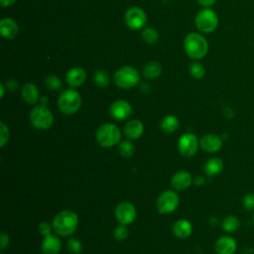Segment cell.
Listing matches in <instances>:
<instances>
[{"mask_svg":"<svg viewBox=\"0 0 254 254\" xmlns=\"http://www.w3.org/2000/svg\"><path fill=\"white\" fill-rule=\"evenodd\" d=\"M40 102H41V105L47 106V104L49 103V98H48V96H42V97H40Z\"/></svg>","mask_w":254,"mask_h":254,"instance_id":"obj_41","label":"cell"},{"mask_svg":"<svg viewBox=\"0 0 254 254\" xmlns=\"http://www.w3.org/2000/svg\"><path fill=\"white\" fill-rule=\"evenodd\" d=\"M95 139L101 147L110 148L120 142L121 131L115 124L104 123L97 129Z\"/></svg>","mask_w":254,"mask_h":254,"instance_id":"obj_4","label":"cell"},{"mask_svg":"<svg viewBox=\"0 0 254 254\" xmlns=\"http://www.w3.org/2000/svg\"><path fill=\"white\" fill-rule=\"evenodd\" d=\"M21 96L28 104H36L40 100L39 89L32 82H27L23 85L21 89Z\"/></svg>","mask_w":254,"mask_h":254,"instance_id":"obj_20","label":"cell"},{"mask_svg":"<svg viewBox=\"0 0 254 254\" xmlns=\"http://www.w3.org/2000/svg\"><path fill=\"white\" fill-rule=\"evenodd\" d=\"M6 87H7V89L8 90H10V91H14V90H16L17 88H18V82H17V80L16 79H14V78H10L7 82H6V85H5Z\"/></svg>","mask_w":254,"mask_h":254,"instance_id":"obj_37","label":"cell"},{"mask_svg":"<svg viewBox=\"0 0 254 254\" xmlns=\"http://www.w3.org/2000/svg\"><path fill=\"white\" fill-rule=\"evenodd\" d=\"M118 150L120 152V154L125 157V158H130L134 152H135V147L134 145L130 142V141H122L120 142L119 144V147H118Z\"/></svg>","mask_w":254,"mask_h":254,"instance_id":"obj_30","label":"cell"},{"mask_svg":"<svg viewBox=\"0 0 254 254\" xmlns=\"http://www.w3.org/2000/svg\"><path fill=\"white\" fill-rule=\"evenodd\" d=\"M189 70H190V75L194 79H201L205 75L204 66L200 63H197V62H194V63L190 64V65L189 67Z\"/></svg>","mask_w":254,"mask_h":254,"instance_id":"obj_28","label":"cell"},{"mask_svg":"<svg viewBox=\"0 0 254 254\" xmlns=\"http://www.w3.org/2000/svg\"><path fill=\"white\" fill-rule=\"evenodd\" d=\"M193 183V179L188 171L177 172L171 180L172 187L177 190H184Z\"/></svg>","mask_w":254,"mask_h":254,"instance_id":"obj_16","label":"cell"},{"mask_svg":"<svg viewBox=\"0 0 254 254\" xmlns=\"http://www.w3.org/2000/svg\"><path fill=\"white\" fill-rule=\"evenodd\" d=\"M128 234H129V230L126 227V225H123V224H119L114 229V232H113L114 238L117 241H124L128 237Z\"/></svg>","mask_w":254,"mask_h":254,"instance_id":"obj_31","label":"cell"},{"mask_svg":"<svg viewBox=\"0 0 254 254\" xmlns=\"http://www.w3.org/2000/svg\"><path fill=\"white\" fill-rule=\"evenodd\" d=\"M45 84L47 88H49L50 90H59L63 86V81L59 76L55 74H51L48 77H46Z\"/></svg>","mask_w":254,"mask_h":254,"instance_id":"obj_29","label":"cell"},{"mask_svg":"<svg viewBox=\"0 0 254 254\" xmlns=\"http://www.w3.org/2000/svg\"><path fill=\"white\" fill-rule=\"evenodd\" d=\"M53 226V225H52ZM52 226L49 222L47 221H43L39 224V232L41 235H43L44 237L45 236H48V235H51L52 233Z\"/></svg>","mask_w":254,"mask_h":254,"instance_id":"obj_35","label":"cell"},{"mask_svg":"<svg viewBox=\"0 0 254 254\" xmlns=\"http://www.w3.org/2000/svg\"><path fill=\"white\" fill-rule=\"evenodd\" d=\"M199 141L197 137L192 133L183 134L178 142L179 152L183 157L190 158L195 155L198 150Z\"/></svg>","mask_w":254,"mask_h":254,"instance_id":"obj_9","label":"cell"},{"mask_svg":"<svg viewBox=\"0 0 254 254\" xmlns=\"http://www.w3.org/2000/svg\"><path fill=\"white\" fill-rule=\"evenodd\" d=\"M17 0H0V5L2 7H8L13 5Z\"/></svg>","mask_w":254,"mask_h":254,"instance_id":"obj_40","label":"cell"},{"mask_svg":"<svg viewBox=\"0 0 254 254\" xmlns=\"http://www.w3.org/2000/svg\"><path fill=\"white\" fill-rule=\"evenodd\" d=\"M204 183H205V179H204V177H202V176H197V177H195V178L193 179V184H194L195 186L200 187V186L204 185Z\"/></svg>","mask_w":254,"mask_h":254,"instance_id":"obj_39","label":"cell"},{"mask_svg":"<svg viewBox=\"0 0 254 254\" xmlns=\"http://www.w3.org/2000/svg\"><path fill=\"white\" fill-rule=\"evenodd\" d=\"M184 49L190 59L200 60L204 58L208 52V43L202 35L191 32L184 39Z\"/></svg>","mask_w":254,"mask_h":254,"instance_id":"obj_2","label":"cell"},{"mask_svg":"<svg viewBox=\"0 0 254 254\" xmlns=\"http://www.w3.org/2000/svg\"><path fill=\"white\" fill-rule=\"evenodd\" d=\"M194 24L198 31L209 34L216 30L218 26V16L212 9L203 8L195 15Z\"/></svg>","mask_w":254,"mask_h":254,"instance_id":"obj_6","label":"cell"},{"mask_svg":"<svg viewBox=\"0 0 254 254\" xmlns=\"http://www.w3.org/2000/svg\"><path fill=\"white\" fill-rule=\"evenodd\" d=\"M162 65L157 61H151L143 67V74L146 78H157L162 73Z\"/></svg>","mask_w":254,"mask_h":254,"instance_id":"obj_23","label":"cell"},{"mask_svg":"<svg viewBox=\"0 0 254 254\" xmlns=\"http://www.w3.org/2000/svg\"><path fill=\"white\" fill-rule=\"evenodd\" d=\"M81 95L73 88L64 89L58 99L59 108L65 115H72L76 113L81 106Z\"/></svg>","mask_w":254,"mask_h":254,"instance_id":"obj_3","label":"cell"},{"mask_svg":"<svg viewBox=\"0 0 254 254\" xmlns=\"http://www.w3.org/2000/svg\"><path fill=\"white\" fill-rule=\"evenodd\" d=\"M9 241H10V239H9L8 234L5 232H2L1 236H0V248L5 249L9 245Z\"/></svg>","mask_w":254,"mask_h":254,"instance_id":"obj_36","label":"cell"},{"mask_svg":"<svg viewBox=\"0 0 254 254\" xmlns=\"http://www.w3.org/2000/svg\"><path fill=\"white\" fill-rule=\"evenodd\" d=\"M137 215L135 206L129 201H121L115 208V217L119 224L129 225L131 224Z\"/></svg>","mask_w":254,"mask_h":254,"instance_id":"obj_11","label":"cell"},{"mask_svg":"<svg viewBox=\"0 0 254 254\" xmlns=\"http://www.w3.org/2000/svg\"><path fill=\"white\" fill-rule=\"evenodd\" d=\"M10 138V132L8 126L4 123H0V147H4Z\"/></svg>","mask_w":254,"mask_h":254,"instance_id":"obj_34","label":"cell"},{"mask_svg":"<svg viewBox=\"0 0 254 254\" xmlns=\"http://www.w3.org/2000/svg\"><path fill=\"white\" fill-rule=\"evenodd\" d=\"M215 2H216V0H197V3H198L200 6L204 7V8H209V7H211Z\"/></svg>","mask_w":254,"mask_h":254,"instance_id":"obj_38","label":"cell"},{"mask_svg":"<svg viewBox=\"0 0 254 254\" xmlns=\"http://www.w3.org/2000/svg\"><path fill=\"white\" fill-rule=\"evenodd\" d=\"M223 167V161L218 157H213L206 161L203 167V171L206 174V176L214 177L222 172Z\"/></svg>","mask_w":254,"mask_h":254,"instance_id":"obj_22","label":"cell"},{"mask_svg":"<svg viewBox=\"0 0 254 254\" xmlns=\"http://www.w3.org/2000/svg\"><path fill=\"white\" fill-rule=\"evenodd\" d=\"M144 133V125L140 120L133 119L128 121L124 126V134L127 138L135 140L139 139Z\"/></svg>","mask_w":254,"mask_h":254,"instance_id":"obj_19","label":"cell"},{"mask_svg":"<svg viewBox=\"0 0 254 254\" xmlns=\"http://www.w3.org/2000/svg\"><path fill=\"white\" fill-rule=\"evenodd\" d=\"M160 126L165 133H174L179 127V119L175 115H167L162 119Z\"/></svg>","mask_w":254,"mask_h":254,"instance_id":"obj_25","label":"cell"},{"mask_svg":"<svg viewBox=\"0 0 254 254\" xmlns=\"http://www.w3.org/2000/svg\"><path fill=\"white\" fill-rule=\"evenodd\" d=\"M222 138L216 134H206L199 140V147L206 153H216L222 148Z\"/></svg>","mask_w":254,"mask_h":254,"instance_id":"obj_13","label":"cell"},{"mask_svg":"<svg viewBox=\"0 0 254 254\" xmlns=\"http://www.w3.org/2000/svg\"><path fill=\"white\" fill-rule=\"evenodd\" d=\"M172 231L174 235L179 238H187L192 232V225L188 219L182 218L174 223Z\"/></svg>","mask_w":254,"mask_h":254,"instance_id":"obj_21","label":"cell"},{"mask_svg":"<svg viewBox=\"0 0 254 254\" xmlns=\"http://www.w3.org/2000/svg\"><path fill=\"white\" fill-rule=\"evenodd\" d=\"M66 247H67L68 251L72 254H79L82 250V244L77 238H70L67 241Z\"/></svg>","mask_w":254,"mask_h":254,"instance_id":"obj_33","label":"cell"},{"mask_svg":"<svg viewBox=\"0 0 254 254\" xmlns=\"http://www.w3.org/2000/svg\"><path fill=\"white\" fill-rule=\"evenodd\" d=\"M124 21L127 27H129L131 30H140L146 25L147 16L142 8L132 6L126 11Z\"/></svg>","mask_w":254,"mask_h":254,"instance_id":"obj_10","label":"cell"},{"mask_svg":"<svg viewBox=\"0 0 254 254\" xmlns=\"http://www.w3.org/2000/svg\"><path fill=\"white\" fill-rule=\"evenodd\" d=\"M132 112L133 109L131 104L124 99L113 101L109 107V113L115 120H125L132 114Z\"/></svg>","mask_w":254,"mask_h":254,"instance_id":"obj_12","label":"cell"},{"mask_svg":"<svg viewBox=\"0 0 254 254\" xmlns=\"http://www.w3.org/2000/svg\"><path fill=\"white\" fill-rule=\"evenodd\" d=\"M242 205L247 211H254V192L249 191L242 197Z\"/></svg>","mask_w":254,"mask_h":254,"instance_id":"obj_32","label":"cell"},{"mask_svg":"<svg viewBox=\"0 0 254 254\" xmlns=\"http://www.w3.org/2000/svg\"><path fill=\"white\" fill-rule=\"evenodd\" d=\"M113 79L118 87L129 89L138 84L140 81V74L134 66L123 65L115 71Z\"/></svg>","mask_w":254,"mask_h":254,"instance_id":"obj_5","label":"cell"},{"mask_svg":"<svg viewBox=\"0 0 254 254\" xmlns=\"http://www.w3.org/2000/svg\"><path fill=\"white\" fill-rule=\"evenodd\" d=\"M52 225L57 234L66 237L75 232L78 225V216L71 209H64L55 215Z\"/></svg>","mask_w":254,"mask_h":254,"instance_id":"obj_1","label":"cell"},{"mask_svg":"<svg viewBox=\"0 0 254 254\" xmlns=\"http://www.w3.org/2000/svg\"><path fill=\"white\" fill-rule=\"evenodd\" d=\"M30 122L39 130H47L54 123V115L52 111L45 105H37L30 111Z\"/></svg>","mask_w":254,"mask_h":254,"instance_id":"obj_7","label":"cell"},{"mask_svg":"<svg viewBox=\"0 0 254 254\" xmlns=\"http://www.w3.org/2000/svg\"><path fill=\"white\" fill-rule=\"evenodd\" d=\"M86 79V72L82 67L74 66L67 70L65 74V81L71 87H79Z\"/></svg>","mask_w":254,"mask_h":254,"instance_id":"obj_15","label":"cell"},{"mask_svg":"<svg viewBox=\"0 0 254 254\" xmlns=\"http://www.w3.org/2000/svg\"><path fill=\"white\" fill-rule=\"evenodd\" d=\"M93 81L100 87H107L110 82L109 73L105 69L99 68L93 73Z\"/></svg>","mask_w":254,"mask_h":254,"instance_id":"obj_26","label":"cell"},{"mask_svg":"<svg viewBox=\"0 0 254 254\" xmlns=\"http://www.w3.org/2000/svg\"><path fill=\"white\" fill-rule=\"evenodd\" d=\"M252 220H253V223H254V213H253V218H252Z\"/></svg>","mask_w":254,"mask_h":254,"instance_id":"obj_43","label":"cell"},{"mask_svg":"<svg viewBox=\"0 0 254 254\" xmlns=\"http://www.w3.org/2000/svg\"><path fill=\"white\" fill-rule=\"evenodd\" d=\"M141 37H142L144 42H146L147 44L153 45V44L158 42V40H159V33L154 28H150V27L149 28H144L142 30Z\"/></svg>","mask_w":254,"mask_h":254,"instance_id":"obj_27","label":"cell"},{"mask_svg":"<svg viewBox=\"0 0 254 254\" xmlns=\"http://www.w3.org/2000/svg\"><path fill=\"white\" fill-rule=\"evenodd\" d=\"M5 85L4 83H0V98H3L4 93H5Z\"/></svg>","mask_w":254,"mask_h":254,"instance_id":"obj_42","label":"cell"},{"mask_svg":"<svg viewBox=\"0 0 254 254\" xmlns=\"http://www.w3.org/2000/svg\"><path fill=\"white\" fill-rule=\"evenodd\" d=\"M62 249V242L58 236H45L41 243L42 254H59Z\"/></svg>","mask_w":254,"mask_h":254,"instance_id":"obj_17","label":"cell"},{"mask_svg":"<svg viewBox=\"0 0 254 254\" xmlns=\"http://www.w3.org/2000/svg\"><path fill=\"white\" fill-rule=\"evenodd\" d=\"M236 249V240L229 235L220 236L214 244V250L217 254H234Z\"/></svg>","mask_w":254,"mask_h":254,"instance_id":"obj_14","label":"cell"},{"mask_svg":"<svg viewBox=\"0 0 254 254\" xmlns=\"http://www.w3.org/2000/svg\"><path fill=\"white\" fill-rule=\"evenodd\" d=\"M180 202L179 195L175 190H164L157 199V209L162 214H168L177 209Z\"/></svg>","mask_w":254,"mask_h":254,"instance_id":"obj_8","label":"cell"},{"mask_svg":"<svg viewBox=\"0 0 254 254\" xmlns=\"http://www.w3.org/2000/svg\"><path fill=\"white\" fill-rule=\"evenodd\" d=\"M239 227H240V220L234 214H230V215H227L226 217H224V219L222 220V223H221L222 230L227 233H232V232L236 231Z\"/></svg>","mask_w":254,"mask_h":254,"instance_id":"obj_24","label":"cell"},{"mask_svg":"<svg viewBox=\"0 0 254 254\" xmlns=\"http://www.w3.org/2000/svg\"><path fill=\"white\" fill-rule=\"evenodd\" d=\"M19 32L18 25L12 18H3L0 21V33L3 38L13 40Z\"/></svg>","mask_w":254,"mask_h":254,"instance_id":"obj_18","label":"cell"}]
</instances>
